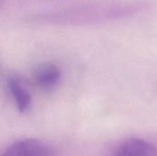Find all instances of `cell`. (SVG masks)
<instances>
[{"label": "cell", "mask_w": 157, "mask_h": 156, "mask_svg": "<svg viewBox=\"0 0 157 156\" xmlns=\"http://www.w3.org/2000/svg\"><path fill=\"white\" fill-rule=\"evenodd\" d=\"M61 75V69L52 63H41L33 72L34 82L40 88L44 90L53 88L60 81Z\"/></svg>", "instance_id": "3957f363"}, {"label": "cell", "mask_w": 157, "mask_h": 156, "mask_svg": "<svg viewBox=\"0 0 157 156\" xmlns=\"http://www.w3.org/2000/svg\"><path fill=\"white\" fill-rule=\"evenodd\" d=\"M56 151L49 143L38 139H23L11 143L1 156H55Z\"/></svg>", "instance_id": "7a4b0ae2"}, {"label": "cell", "mask_w": 157, "mask_h": 156, "mask_svg": "<svg viewBox=\"0 0 157 156\" xmlns=\"http://www.w3.org/2000/svg\"><path fill=\"white\" fill-rule=\"evenodd\" d=\"M107 156H157V147L140 138H127L113 144Z\"/></svg>", "instance_id": "6da1fadb"}, {"label": "cell", "mask_w": 157, "mask_h": 156, "mask_svg": "<svg viewBox=\"0 0 157 156\" xmlns=\"http://www.w3.org/2000/svg\"><path fill=\"white\" fill-rule=\"evenodd\" d=\"M9 91L16 101V105L20 113L27 112L31 106V96L26 89L21 81L16 76H11L8 79Z\"/></svg>", "instance_id": "277c9868"}]
</instances>
